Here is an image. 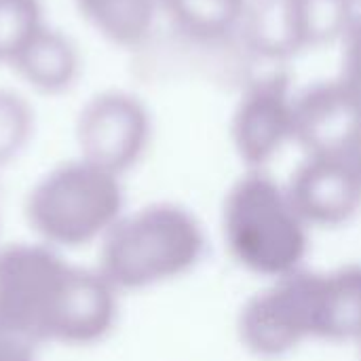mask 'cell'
<instances>
[{
  "label": "cell",
  "mask_w": 361,
  "mask_h": 361,
  "mask_svg": "<svg viewBox=\"0 0 361 361\" xmlns=\"http://www.w3.org/2000/svg\"><path fill=\"white\" fill-rule=\"evenodd\" d=\"M294 91L286 74H269L241 93L233 121L231 140L247 169H262L288 142H294Z\"/></svg>",
  "instance_id": "cell-7"
},
{
  "label": "cell",
  "mask_w": 361,
  "mask_h": 361,
  "mask_svg": "<svg viewBox=\"0 0 361 361\" xmlns=\"http://www.w3.org/2000/svg\"><path fill=\"white\" fill-rule=\"evenodd\" d=\"M42 25L40 0H0V63H11Z\"/></svg>",
  "instance_id": "cell-16"
},
{
  "label": "cell",
  "mask_w": 361,
  "mask_h": 361,
  "mask_svg": "<svg viewBox=\"0 0 361 361\" xmlns=\"http://www.w3.org/2000/svg\"><path fill=\"white\" fill-rule=\"evenodd\" d=\"M220 226L231 258L247 273L273 281L302 271L311 226L288 186L264 169H247L228 188Z\"/></svg>",
  "instance_id": "cell-2"
},
{
  "label": "cell",
  "mask_w": 361,
  "mask_h": 361,
  "mask_svg": "<svg viewBox=\"0 0 361 361\" xmlns=\"http://www.w3.org/2000/svg\"><path fill=\"white\" fill-rule=\"evenodd\" d=\"M357 345H360V347H361V341H360V343H357Z\"/></svg>",
  "instance_id": "cell-21"
},
{
  "label": "cell",
  "mask_w": 361,
  "mask_h": 361,
  "mask_svg": "<svg viewBox=\"0 0 361 361\" xmlns=\"http://www.w3.org/2000/svg\"><path fill=\"white\" fill-rule=\"evenodd\" d=\"M121 176L78 157L44 173L27 195L25 218L51 247H82L123 218Z\"/></svg>",
  "instance_id": "cell-4"
},
{
  "label": "cell",
  "mask_w": 361,
  "mask_h": 361,
  "mask_svg": "<svg viewBox=\"0 0 361 361\" xmlns=\"http://www.w3.org/2000/svg\"><path fill=\"white\" fill-rule=\"evenodd\" d=\"M288 192L311 228L341 226L361 212V169L351 157H307Z\"/></svg>",
  "instance_id": "cell-8"
},
{
  "label": "cell",
  "mask_w": 361,
  "mask_h": 361,
  "mask_svg": "<svg viewBox=\"0 0 361 361\" xmlns=\"http://www.w3.org/2000/svg\"><path fill=\"white\" fill-rule=\"evenodd\" d=\"M116 315L118 292L99 271L66 262L47 243L0 250V322L25 343L95 345Z\"/></svg>",
  "instance_id": "cell-1"
},
{
  "label": "cell",
  "mask_w": 361,
  "mask_h": 361,
  "mask_svg": "<svg viewBox=\"0 0 361 361\" xmlns=\"http://www.w3.org/2000/svg\"><path fill=\"white\" fill-rule=\"evenodd\" d=\"M80 17L108 42L133 49L148 40L161 0H74Z\"/></svg>",
  "instance_id": "cell-12"
},
{
  "label": "cell",
  "mask_w": 361,
  "mask_h": 361,
  "mask_svg": "<svg viewBox=\"0 0 361 361\" xmlns=\"http://www.w3.org/2000/svg\"><path fill=\"white\" fill-rule=\"evenodd\" d=\"M300 51L343 40L357 11L355 0H292Z\"/></svg>",
  "instance_id": "cell-15"
},
{
  "label": "cell",
  "mask_w": 361,
  "mask_h": 361,
  "mask_svg": "<svg viewBox=\"0 0 361 361\" xmlns=\"http://www.w3.org/2000/svg\"><path fill=\"white\" fill-rule=\"evenodd\" d=\"M355 2H357V6H360V4H361V0H355Z\"/></svg>",
  "instance_id": "cell-20"
},
{
  "label": "cell",
  "mask_w": 361,
  "mask_h": 361,
  "mask_svg": "<svg viewBox=\"0 0 361 361\" xmlns=\"http://www.w3.org/2000/svg\"><path fill=\"white\" fill-rule=\"evenodd\" d=\"M34 131L30 102L6 87H0V167L11 163L27 146Z\"/></svg>",
  "instance_id": "cell-17"
},
{
  "label": "cell",
  "mask_w": 361,
  "mask_h": 361,
  "mask_svg": "<svg viewBox=\"0 0 361 361\" xmlns=\"http://www.w3.org/2000/svg\"><path fill=\"white\" fill-rule=\"evenodd\" d=\"M360 131L361 112L338 78L294 95V142L307 157H351Z\"/></svg>",
  "instance_id": "cell-9"
},
{
  "label": "cell",
  "mask_w": 361,
  "mask_h": 361,
  "mask_svg": "<svg viewBox=\"0 0 361 361\" xmlns=\"http://www.w3.org/2000/svg\"><path fill=\"white\" fill-rule=\"evenodd\" d=\"M152 133L146 104L121 89H108L89 97L76 118L80 157L123 176L144 157Z\"/></svg>",
  "instance_id": "cell-6"
},
{
  "label": "cell",
  "mask_w": 361,
  "mask_h": 361,
  "mask_svg": "<svg viewBox=\"0 0 361 361\" xmlns=\"http://www.w3.org/2000/svg\"><path fill=\"white\" fill-rule=\"evenodd\" d=\"M241 345L256 357L279 360L309 341H322L319 273L298 271L273 279L239 313Z\"/></svg>",
  "instance_id": "cell-5"
},
{
  "label": "cell",
  "mask_w": 361,
  "mask_h": 361,
  "mask_svg": "<svg viewBox=\"0 0 361 361\" xmlns=\"http://www.w3.org/2000/svg\"><path fill=\"white\" fill-rule=\"evenodd\" d=\"M203 254L205 231L197 216L176 203H152L104 235L97 271L116 292H137L190 273Z\"/></svg>",
  "instance_id": "cell-3"
},
{
  "label": "cell",
  "mask_w": 361,
  "mask_h": 361,
  "mask_svg": "<svg viewBox=\"0 0 361 361\" xmlns=\"http://www.w3.org/2000/svg\"><path fill=\"white\" fill-rule=\"evenodd\" d=\"M8 66L34 91L57 95L76 82L80 74V53L66 32L44 23Z\"/></svg>",
  "instance_id": "cell-10"
},
{
  "label": "cell",
  "mask_w": 361,
  "mask_h": 361,
  "mask_svg": "<svg viewBox=\"0 0 361 361\" xmlns=\"http://www.w3.org/2000/svg\"><path fill=\"white\" fill-rule=\"evenodd\" d=\"M322 341H361V262L319 273Z\"/></svg>",
  "instance_id": "cell-11"
},
{
  "label": "cell",
  "mask_w": 361,
  "mask_h": 361,
  "mask_svg": "<svg viewBox=\"0 0 361 361\" xmlns=\"http://www.w3.org/2000/svg\"><path fill=\"white\" fill-rule=\"evenodd\" d=\"M343 61L338 82L361 112V11L343 36Z\"/></svg>",
  "instance_id": "cell-18"
},
{
  "label": "cell",
  "mask_w": 361,
  "mask_h": 361,
  "mask_svg": "<svg viewBox=\"0 0 361 361\" xmlns=\"http://www.w3.org/2000/svg\"><path fill=\"white\" fill-rule=\"evenodd\" d=\"M0 361H36L32 345L13 334L0 322Z\"/></svg>",
  "instance_id": "cell-19"
},
{
  "label": "cell",
  "mask_w": 361,
  "mask_h": 361,
  "mask_svg": "<svg viewBox=\"0 0 361 361\" xmlns=\"http://www.w3.org/2000/svg\"><path fill=\"white\" fill-rule=\"evenodd\" d=\"M247 44L264 57H288L300 51L292 0H247L243 13Z\"/></svg>",
  "instance_id": "cell-13"
},
{
  "label": "cell",
  "mask_w": 361,
  "mask_h": 361,
  "mask_svg": "<svg viewBox=\"0 0 361 361\" xmlns=\"http://www.w3.org/2000/svg\"><path fill=\"white\" fill-rule=\"evenodd\" d=\"M245 6L247 0H161V15L188 36L212 40L235 30Z\"/></svg>",
  "instance_id": "cell-14"
}]
</instances>
